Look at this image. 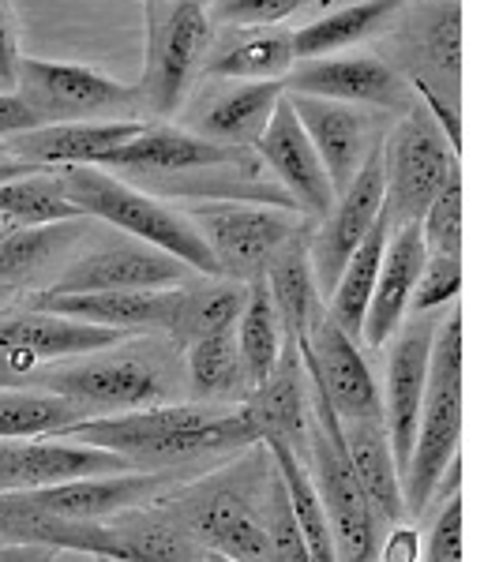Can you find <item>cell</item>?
I'll return each mask as SVG.
<instances>
[{
    "mask_svg": "<svg viewBox=\"0 0 499 562\" xmlns=\"http://www.w3.org/2000/svg\"><path fill=\"white\" fill-rule=\"evenodd\" d=\"M308 383V476L323 503L326 525H331L334 555L339 562H376L379 555V518L361 492L353 465L346 458L342 420L326 405L320 386Z\"/></svg>",
    "mask_w": 499,
    "mask_h": 562,
    "instance_id": "5",
    "label": "cell"
},
{
    "mask_svg": "<svg viewBox=\"0 0 499 562\" xmlns=\"http://www.w3.org/2000/svg\"><path fill=\"white\" fill-rule=\"evenodd\" d=\"M34 166H26V161H0V184H4V180H12V177H23V173H31Z\"/></svg>",
    "mask_w": 499,
    "mask_h": 562,
    "instance_id": "47",
    "label": "cell"
},
{
    "mask_svg": "<svg viewBox=\"0 0 499 562\" xmlns=\"http://www.w3.org/2000/svg\"><path fill=\"white\" fill-rule=\"evenodd\" d=\"M49 439L79 442V447L109 450V454L140 465H177L188 458L241 450L259 442L244 405H147V409L87 416Z\"/></svg>",
    "mask_w": 499,
    "mask_h": 562,
    "instance_id": "1",
    "label": "cell"
},
{
    "mask_svg": "<svg viewBox=\"0 0 499 562\" xmlns=\"http://www.w3.org/2000/svg\"><path fill=\"white\" fill-rule=\"evenodd\" d=\"M180 480L169 469H129V473L84 476L68 484L38 487L26 495H4L8 506L38 518L57 521H109L117 514L140 510V506L158 503V495L174 492Z\"/></svg>",
    "mask_w": 499,
    "mask_h": 562,
    "instance_id": "11",
    "label": "cell"
},
{
    "mask_svg": "<svg viewBox=\"0 0 499 562\" xmlns=\"http://www.w3.org/2000/svg\"><path fill=\"white\" fill-rule=\"evenodd\" d=\"M0 90H8V87H4V83H0Z\"/></svg>",
    "mask_w": 499,
    "mask_h": 562,
    "instance_id": "53",
    "label": "cell"
},
{
    "mask_svg": "<svg viewBox=\"0 0 499 562\" xmlns=\"http://www.w3.org/2000/svg\"><path fill=\"white\" fill-rule=\"evenodd\" d=\"M286 94H312L331 102L365 105L387 116L410 113L417 102L410 79L398 71L384 53H357V57H315L297 60L282 79Z\"/></svg>",
    "mask_w": 499,
    "mask_h": 562,
    "instance_id": "13",
    "label": "cell"
},
{
    "mask_svg": "<svg viewBox=\"0 0 499 562\" xmlns=\"http://www.w3.org/2000/svg\"><path fill=\"white\" fill-rule=\"evenodd\" d=\"M387 237H391V222H387V214H379V222L372 225L368 237L357 244V251L350 256L346 270L339 274V285H334V293L326 296V304H323L326 319L339 326L342 334H350L353 341L361 338V323H365L372 289H376V274H379V262H384Z\"/></svg>",
    "mask_w": 499,
    "mask_h": 562,
    "instance_id": "33",
    "label": "cell"
},
{
    "mask_svg": "<svg viewBox=\"0 0 499 562\" xmlns=\"http://www.w3.org/2000/svg\"><path fill=\"white\" fill-rule=\"evenodd\" d=\"M129 469H135L132 461L109 454V450L79 447V442L8 439L0 442V498L68 484V480H84V476L129 473Z\"/></svg>",
    "mask_w": 499,
    "mask_h": 562,
    "instance_id": "21",
    "label": "cell"
},
{
    "mask_svg": "<svg viewBox=\"0 0 499 562\" xmlns=\"http://www.w3.org/2000/svg\"><path fill=\"white\" fill-rule=\"evenodd\" d=\"M406 4L410 0H353V4L312 15L301 26H293V57L297 60L334 57V53L350 49V45L387 34Z\"/></svg>",
    "mask_w": 499,
    "mask_h": 562,
    "instance_id": "28",
    "label": "cell"
},
{
    "mask_svg": "<svg viewBox=\"0 0 499 562\" xmlns=\"http://www.w3.org/2000/svg\"><path fill=\"white\" fill-rule=\"evenodd\" d=\"M458 289H462V259L424 256L421 278H417L413 301H410V315L443 312L447 304L458 301Z\"/></svg>",
    "mask_w": 499,
    "mask_h": 562,
    "instance_id": "41",
    "label": "cell"
},
{
    "mask_svg": "<svg viewBox=\"0 0 499 562\" xmlns=\"http://www.w3.org/2000/svg\"><path fill=\"white\" fill-rule=\"evenodd\" d=\"M38 379V390L65 394L71 402L87 405L90 413H132L147 405H166L169 379L158 360L151 357L147 341H121L95 357H79L60 364Z\"/></svg>",
    "mask_w": 499,
    "mask_h": 562,
    "instance_id": "8",
    "label": "cell"
},
{
    "mask_svg": "<svg viewBox=\"0 0 499 562\" xmlns=\"http://www.w3.org/2000/svg\"><path fill=\"white\" fill-rule=\"evenodd\" d=\"M379 166H384V214L391 225H417L432 199L443 192L458 173V154L443 139L440 124L421 102L410 113L395 116L379 143Z\"/></svg>",
    "mask_w": 499,
    "mask_h": 562,
    "instance_id": "6",
    "label": "cell"
},
{
    "mask_svg": "<svg viewBox=\"0 0 499 562\" xmlns=\"http://www.w3.org/2000/svg\"><path fill=\"white\" fill-rule=\"evenodd\" d=\"M256 439H278L308 465V383L297 341H286L275 371L244 402Z\"/></svg>",
    "mask_w": 499,
    "mask_h": 562,
    "instance_id": "26",
    "label": "cell"
},
{
    "mask_svg": "<svg viewBox=\"0 0 499 562\" xmlns=\"http://www.w3.org/2000/svg\"><path fill=\"white\" fill-rule=\"evenodd\" d=\"M424 240L421 225H391V237H387L384 262H379L376 289H372V301L361 323V338L368 349H384L395 338V330L410 319V301L417 278L424 267Z\"/></svg>",
    "mask_w": 499,
    "mask_h": 562,
    "instance_id": "23",
    "label": "cell"
},
{
    "mask_svg": "<svg viewBox=\"0 0 499 562\" xmlns=\"http://www.w3.org/2000/svg\"><path fill=\"white\" fill-rule=\"evenodd\" d=\"M95 416L87 405L38 386H0V442L49 439L71 424Z\"/></svg>",
    "mask_w": 499,
    "mask_h": 562,
    "instance_id": "34",
    "label": "cell"
},
{
    "mask_svg": "<svg viewBox=\"0 0 499 562\" xmlns=\"http://www.w3.org/2000/svg\"><path fill=\"white\" fill-rule=\"evenodd\" d=\"M15 94L38 113L42 124L79 121H140L135 87L90 65L71 60L20 57L15 65Z\"/></svg>",
    "mask_w": 499,
    "mask_h": 562,
    "instance_id": "9",
    "label": "cell"
},
{
    "mask_svg": "<svg viewBox=\"0 0 499 562\" xmlns=\"http://www.w3.org/2000/svg\"><path fill=\"white\" fill-rule=\"evenodd\" d=\"M301 352L304 375L320 386L326 405L334 409L342 424L350 420H384V405H379V386L372 375L365 352L350 334H342L339 326L326 319V312L312 315L304 338L297 341Z\"/></svg>",
    "mask_w": 499,
    "mask_h": 562,
    "instance_id": "12",
    "label": "cell"
},
{
    "mask_svg": "<svg viewBox=\"0 0 499 562\" xmlns=\"http://www.w3.org/2000/svg\"><path fill=\"white\" fill-rule=\"evenodd\" d=\"M95 562H109V559H95Z\"/></svg>",
    "mask_w": 499,
    "mask_h": 562,
    "instance_id": "52",
    "label": "cell"
},
{
    "mask_svg": "<svg viewBox=\"0 0 499 562\" xmlns=\"http://www.w3.org/2000/svg\"><path fill=\"white\" fill-rule=\"evenodd\" d=\"M90 225H95L90 217H71V222L38 225V229H15L8 240H0V296L45 274L53 262L65 267L71 251L84 244Z\"/></svg>",
    "mask_w": 499,
    "mask_h": 562,
    "instance_id": "30",
    "label": "cell"
},
{
    "mask_svg": "<svg viewBox=\"0 0 499 562\" xmlns=\"http://www.w3.org/2000/svg\"><path fill=\"white\" fill-rule=\"evenodd\" d=\"M140 4L147 53H143V76L135 83V105L140 121L174 124L203 79L218 26L207 12V0H140Z\"/></svg>",
    "mask_w": 499,
    "mask_h": 562,
    "instance_id": "4",
    "label": "cell"
},
{
    "mask_svg": "<svg viewBox=\"0 0 499 562\" xmlns=\"http://www.w3.org/2000/svg\"><path fill=\"white\" fill-rule=\"evenodd\" d=\"M342 439H346V458L353 465L361 492H365L368 506L376 510L379 525L402 521V476H398L391 442H387L384 420H350L342 424Z\"/></svg>",
    "mask_w": 499,
    "mask_h": 562,
    "instance_id": "29",
    "label": "cell"
},
{
    "mask_svg": "<svg viewBox=\"0 0 499 562\" xmlns=\"http://www.w3.org/2000/svg\"><path fill=\"white\" fill-rule=\"evenodd\" d=\"M185 360H188V386H192L199 402H222V397H233L244 386L233 334H214V338L192 341Z\"/></svg>",
    "mask_w": 499,
    "mask_h": 562,
    "instance_id": "38",
    "label": "cell"
},
{
    "mask_svg": "<svg viewBox=\"0 0 499 562\" xmlns=\"http://www.w3.org/2000/svg\"><path fill=\"white\" fill-rule=\"evenodd\" d=\"M203 562H230V559H222V555H211V551H203Z\"/></svg>",
    "mask_w": 499,
    "mask_h": 562,
    "instance_id": "50",
    "label": "cell"
},
{
    "mask_svg": "<svg viewBox=\"0 0 499 562\" xmlns=\"http://www.w3.org/2000/svg\"><path fill=\"white\" fill-rule=\"evenodd\" d=\"M196 278L185 262L151 248L143 240H106L79 251L65 262L45 293H147V289H174Z\"/></svg>",
    "mask_w": 499,
    "mask_h": 562,
    "instance_id": "14",
    "label": "cell"
},
{
    "mask_svg": "<svg viewBox=\"0 0 499 562\" xmlns=\"http://www.w3.org/2000/svg\"><path fill=\"white\" fill-rule=\"evenodd\" d=\"M252 154H256L259 166L275 177V184L289 195L293 211L301 214L304 222L315 225L334 206V188H331V180H326V169L315 147L308 143L286 90H282V98H278L275 113H270L267 128H263Z\"/></svg>",
    "mask_w": 499,
    "mask_h": 562,
    "instance_id": "19",
    "label": "cell"
},
{
    "mask_svg": "<svg viewBox=\"0 0 499 562\" xmlns=\"http://www.w3.org/2000/svg\"><path fill=\"white\" fill-rule=\"evenodd\" d=\"M15 233V225L12 222H4V217H0V240H8Z\"/></svg>",
    "mask_w": 499,
    "mask_h": 562,
    "instance_id": "49",
    "label": "cell"
},
{
    "mask_svg": "<svg viewBox=\"0 0 499 562\" xmlns=\"http://www.w3.org/2000/svg\"><path fill=\"white\" fill-rule=\"evenodd\" d=\"M462 495L455 492L440 514H435L429 540H424V562H462Z\"/></svg>",
    "mask_w": 499,
    "mask_h": 562,
    "instance_id": "43",
    "label": "cell"
},
{
    "mask_svg": "<svg viewBox=\"0 0 499 562\" xmlns=\"http://www.w3.org/2000/svg\"><path fill=\"white\" fill-rule=\"evenodd\" d=\"M233 346H237L244 386H252V390L275 371L278 357H282L286 334H282V323H278V312H275V304H270L263 278L248 281V296H244L241 319L233 326Z\"/></svg>",
    "mask_w": 499,
    "mask_h": 562,
    "instance_id": "35",
    "label": "cell"
},
{
    "mask_svg": "<svg viewBox=\"0 0 499 562\" xmlns=\"http://www.w3.org/2000/svg\"><path fill=\"white\" fill-rule=\"evenodd\" d=\"M263 447H267V461L275 465V473L286 487V503H289V510H293V521L304 537L308 555H312V562H339L334 540H331V525H326L323 503H320V495H315L308 465L278 439H263Z\"/></svg>",
    "mask_w": 499,
    "mask_h": 562,
    "instance_id": "36",
    "label": "cell"
},
{
    "mask_svg": "<svg viewBox=\"0 0 499 562\" xmlns=\"http://www.w3.org/2000/svg\"><path fill=\"white\" fill-rule=\"evenodd\" d=\"M244 296L248 285L233 278H188L185 285H177V307H174V326L169 338L192 346L199 338H214V334H233V326L241 319Z\"/></svg>",
    "mask_w": 499,
    "mask_h": 562,
    "instance_id": "31",
    "label": "cell"
},
{
    "mask_svg": "<svg viewBox=\"0 0 499 562\" xmlns=\"http://www.w3.org/2000/svg\"><path fill=\"white\" fill-rule=\"evenodd\" d=\"M297 65L289 26H218L207 53L203 79H237V83H282Z\"/></svg>",
    "mask_w": 499,
    "mask_h": 562,
    "instance_id": "27",
    "label": "cell"
},
{
    "mask_svg": "<svg viewBox=\"0 0 499 562\" xmlns=\"http://www.w3.org/2000/svg\"><path fill=\"white\" fill-rule=\"evenodd\" d=\"M31 307L117 334H169L177 307V285L147 289V293H38Z\"/></svg>",
    "mask_w": 499,
    "mask_h": 562,
    "instance_id": "24",
    "label": "cell"
},
{
    "mask_svg": "<svg viewBox=\"0 0 499 562\" xmlns=\"http://www.w3.org/2000/svg\"><path fill=\"white\" fill-rule=\"evenodd\" d=\"M57 177L65 184L68 199L76 203V211L90 217V222H106L113 229H121L124 237L162 248L166 256L185 262L192 274L218 278L211 248L203 244L199 229L188 222V214L180 206L143 192L124 177L106 173L98 166H60Z\"/></svg>",
    "mask_w": 499,
    "mask_h": 562,
    "instance_id": "2",
    "label": "cell"
},
{
    "mask_svg": "<svg viewBox=\"0 0 499 562\" xmlns=\"http://www.w3.org/2000/svg\"><path fill=\"white\" fill-rule=\"evenodd\" d=\"M384 57L410 87L462 109V0H410L387 31Z\"/></svg>",
    "mask_w": 499,
    "mask_h": 562,
    "instance_id": "10",
    "label": "cell"
},
{
    "mask_svg": "<svg viewBox=\"0 0 499 562\" xmlns=\"http://www.w3.org/2000/svg\"><path fill=\"white\" fill-rule=\"evenodd\" d=\"M180 211L188 214V222L211 248L218 274L244 281V285L263 278L267 262L282 251V244H289L308 225L297 211L267 203H237V199L185 203Z\"/></svg>",
    "mask_w": 499,
    "mask_h": 562,
    "instance_id": "7",
    "label": "cell"
},
{
    "mask_svg": "<svg viewBox=\"0 0 499 562\" xmlns=\"http://www.w3.org/2000/svg\"><path fill=\"white\" fill-rule=\"evenodd\" d=\"M263 285H267V296L278 312L286 341H301L312 315L323 307L320 293H315L312 262H308V225L289 244H282V251L267 262Z\"/></svg>",
    "mask_w": 499,
    "mask_h": 562,
    "instance_id": "32",
    "label": "cell"
},
{
    "mask_svg": "<svg viewBox=\"0 0 499 562\" xmlns=\"http://www.w3.org/2000/svg\"><path fill=\"white\" fill-rule=\"evenodd\" d=\"M34 128H42L38 113H34L15 90H0V143L15 139V135H23V132H34Z\"/></svg>",
    "mask_w": 499,
    "mask_h": 562,
    "instance_id": "45",
    "label": "cell"
},
{
    "mask_svg": "<svg viewBox=\"0 0 499 562\" xmlns=\"http://www.w3.org/2000/svg\"><path fill=\"white\" fill-rule=\"evenodd\" d=\"M384 214V166H379V147L368 154L353 184L334 199V206L320 222H308V262H312L315 293L320 301L334 293L339 274L346 270L357 244L368 237V229Z\"/></svg>",
    "mask_w": 499,
    "mask_h": 562,
    "instance_id": "15",
    "label": "cell"
},
{
    "mask_svg": "<svg viewBox=\"0 0 499 562\" xmlns=\"http://www.w3.org/2000/svg\"><path fill=\"white\" fill-rule=\"evenodd\" d=\"M417 225H421V240L429 256L462 259V169L443 184V192L432 199V206Z\"/></svg>",
    "mask_w": 499,
    "mask_h": 562,
    "instance_id": "39",
    "label": "cell"
},
{
    "mask_svg": "<svg viewBox=\"0 0 499 562\" xmlns=\"http://www.w3.org/2000/svg\"><path fill=\"white\" fill-rule=\"evenodd\" d=\"M443 323V312L410 315L387 341V383H384V431L391 442V454L398 465V476H406L417 435V416H421L424 383H429V357L432 338Z\"/></svg>",
    "mask_w": 499,
    "mask_h": 562,
    "instance_id": "16",
    "label": "cell"
},
{
    "mask_svg": "<svg viewBox=\"0 0 499 562\" xmlns=\"http://www.w3.org/2000/svg\"><path fill=\"white\" fill-rule=\"evenodd\" d=\"M0 161H12V154H8V147L0 143Z\"/></svg>",
    "mask_w": 499,
    "mask_h": 562,
    "instance_id": "51",
    "label": "cell"
},
{
    "mask_svg": "<svg viewBox=\"0 0 499 562\" xmlns=\"http://www.w3.org/2000/svg\"><path fill=\"white\" fill-rule=\"evenodd\" d=\"M304 8L308 0H211L207 12L214 26H282Z\"/></svg>",
    "mask_w": 499,
    "mask_h": 562,
    "instance_id": "42",
    "label": "cell"
},
{
    "mask_svg": "<svg viewBox=\"0 0 499 562\" xmlns=\"http://www.w3.org/2000/svg\"><path fill=\"white\" fill-rule=\"evenodd\" d=\"M147 121H79V124H42L34 132H23L8 139L4 147L15 161L38 169L60 166H98L106 154L135 139Z\"/></svg>",
    "mask_w": 499,
    "mask_h": 562,
    "instance_id": "25",
    "label": "cell"
},
{
    "mask_svg": "<svg viewBox=\"0 0 499 562\" xmlns=\"http://www.w3.org/2000/svg\"><path fill=\"white\" fill-rule=\"evenodd\" d=\"M60 551L45 548V543H12L0 540V562H53Z\"/></svg>",
    "mask_w": 499,
    "mask_h": 562,
    "instance_id": "46",
    "label": "cell"
},
{
    "mask_svg": "<svg viewBox=\"0 0 499 562\" xmlns=\"http://www.w3.org/2000/svg\"><path fill=\"white\" fill-rule=\"evenodd\" d=\"M342 4H353V0H308V20L331 12V8H342Z\"/></svg>",
    "mask_w": 499,
    "mask_h": 562,
    "instance_id": "48",
    "label": "cell"
},
{
    "mask_svg": "<svg viewBox=\"0 0 499 562\" xmlns=\"http://www.w3.org/2000/svg\"><path fill=\"white\" fill-rule=\"evenodd\" d=\"M20 12L12 0H0V83L12 90L15 65H20Z\"/></svg>",
    "mask_w": 499,
    "mask_h": 562,
    "instance_id": "44",
    "label": "cell"
},
{
    "mask_svg": "<svg viewBox=\"0 0 499 562\" xmlns=\"http://www.w3.org/2000/svg\"><path fill=\"white\" fill-rule=\"evenodd\" d=\"M256 161L252 150L225 147V143L199 139L196 132L180 128V124H147L135 139L98 161V169H109L117 177H140L147 184H162L196 169H218V166H244Z\"/></svg>",
    "mask_w": 499,
    "mask_h": 562,
    "instance_id": "18",
    "label": "cell"
},
{
    "mask_svg": "<svg viewBox=\"0 0 499 562\" xmlns=\"http://www.w3.org/2000/svg\"><path fill=\"white\" fill-rule=\"evenodd\" d=\"M263 529H267V559L270 562H312L304 548V537L293 521V510L286 503V487L278 480L275 465H270V492L267 510H263Z\"/></svg>",
    "mask_w": 499,
    "mask_h": 562,
    "instance_id": "40",
    "label": "cell"
},
{
    "mask_svg": "<svg viewBox=\"0 0 499 562\" xmlns=\"http://www.w3.org/2000/svg\"><path fill=\"white\" fill-rule=\"evenodd\" d=\"M199 548L230 562H270L263 514L248 503V495L233 484H211L196 503H188L185 521Z\"/></svg>",
    "mask_w": 499,
    "mask_h": 562,
    "instance_id": "22",
    "label": "cell"
},
{
    "mask_svg": "<svg viewBox=\"0 0 499 562\" xmlns=\"http://www.w3.org/2000/svg\"><path fill=\"white\" fill-rule=\"evenodd\" d=\"M0 217L12 222L15 229H38V225L71 222V217H84V214L68 199L57 169L34 166L31 173L12 177L0 184Z\"/></svg>",
    "mask_w": 499,
    "mask_h": 562,
    "instance_id": "37",
    "label": "cell"
},
{
    "mask_svg": "<svg viewBox=\"0 0 499 562\" xmlns=\"http://www.w3.org/2000/svg\"><path fill=\"white\" fill-rule=\"evenodd\" d=\"M462 420H466V352H462V312L451 304L447 319L432 338L429 383H424L421 416L402 476V503L410 514H421L432 503L447 465L458 458Z\"/></svg>",
    "mask_w": 499,
    "mask_h": 562,
    "instance_id": "3",
    "label": "cell"
},
{
    "mask_svg": "<svg viewBox=\"0 0 499 562\" xmlns=\"http://www.w3.org/2000/svg\"><path fill=\"white\" fill-rule=\"evenodd\" d=\"M293 105L297 121L308 135V143L320 154L326 180L339 199L353 184V177L361 173V166L368 161V154L384 143V116L376 109L350 105V102H331V98H312V94H286Z\"/></svg>",
    "mask_w": 499,
    "mask_h": 562,
    "instance_id": "17",
    "label": "cell"
},
{
    "mask_svg": "<svg viewBox=\"0 0 499 562\" xmlns=\"http://www.w3.org/2000/svg\"><path fill=\"white\" fill-rule=\"evenodd\" d=\"M196 102H185V124L199 139L225 143V147L252 150L275 113L282 83H237V79H199L192 90Z\"/></svg>",
    "mask_w": 499,
    "mask_h": 562,
    "instance_id": "20",
    "label": "cell"
}]
</instances>
